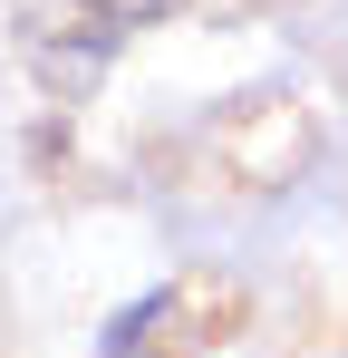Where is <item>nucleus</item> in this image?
<instances>
[{
  "mask_svg": "<svg viewBox=\"0 0 348 358\" xmlns=\"http://www.w3.org/2000/svg\"><path fill=\"white\" fill-rule=\"evenodd\" d=\"M174 0H20V49L29 68L49 78L58 97H78L97 68L145 29V20H165Z\"/></svg>",
  "mask_w": 348,
  "mask_h": 358,
  "instance_id": "nucleus-1",
  "label": "nucleus"
}]
</instances>
